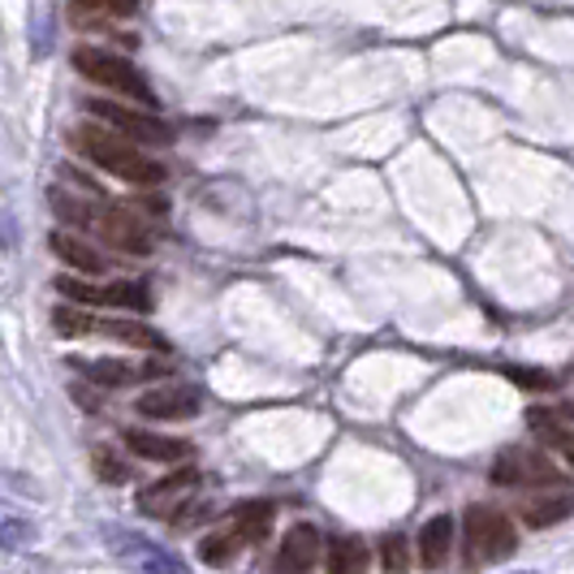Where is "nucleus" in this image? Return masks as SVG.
Returning <instances> with one entry per match:
<instances>
[{
	"instance_id": "19",
	"label": "nucleus",
	"mask_w": 574,
	"mask_h": 574,
	"mask_svg": "<svg viewBox=\"0 0 574 574\" xmlns=\"http://www.w3.org/2000/svg\"><path fill=\"white\" fill-rule=\"evenodd\" d=\"M328 571L332 574H355L368 571V549L359 535H337L328 540Z\"/></svg>"
},
{
	"instance_id": "26",
	"label": "nucleus",
	"mask_w": 574,
	"mask_h": 574,
	"mask_svg": "<svg viewBox=\"0 0 574 574\" xmlns=\"http://www.w3.org/2000/svg\"><path fill=\"white\" fill-rule=\"evenodd\" d=\"M380 566H385V571H407L410 566L407 540H402V535H389V540L380 544Z\"/></svg>"
},
{
	"instance_id": "21",
	"label": "nucleus",
	"mask_w": 574,
	"mask_h": 574,
	"mask_svg": "<svg viewBox=\"0 0 574 574\" xmlns=\"http://www.w3.org/2000/svg\"><path fill=\"white\" fill-rule=\"evenodd\" d=\"M95 316H91V307H82V303H61V307H52V328L61 332V337H86V332H95Z\"/></svg>"
},
{
	"instance_id": "14",
	"label": "nucleus",
	"mask_w": 574,
	"mask_h": 574,
	"mask_svg": "<svg viewBox=\"0 0 574 574\" xmlns=\"http://www.w3.org/2000/svg\"><path fill=\"white\" fill-rule=\"evenodd\" d=\"M125 445L134 458L143 462H186L191 458V441H177V437H164V432H147V428H130L125 432Z\"/></svg>"
},
{
	"instance_id": "22",
	"label": "nucleus",
	"mask_w": 574,
	"mask_h": 574,
	"mask_svg": "<svg viewBox=\"0 0 574 574\" xmlns=\"http://www.w3.org/2000/svg\"><path fill=\"white\" fill-rule=\"evenodd\" d=\"M243 544L246 540L234 532V527H221V532H212L204 540V553H199V557H204V566H229V562L238 557Z\"/></svg>"
},
{
	"instance_id": "1",
	"label": "nucleus",
	"mask_w": 574,
	"mask_h": 574,
	"mask_svg": "<svg viewBox=\"0 0 574 574\" xmlns=\"http://www.w3.org/2000/svg\"><path fill=\"white\" fill-rule=\"evenodd\" d=\"M70 143H74V152L86 156L95 168H104V173L122 177V182H130V186H161L164 182L161 164L152 161L147 152H139V143H134V139H125L122 130H113V125L86 122L70 134Z\"/></svg>"
},
{
	"instance_id": "27",
	"label": "nucleus",
	"mask_w": 574,
	"mask_h": 574,
	"mask_svg": "<svg viewBox=\"0 0 574 574\" xmlns=\"http://www.w3.org/2000/svg\"><path fill=\"white\" fill-rule=\"evenodd\" d=\"M562 414H566V419H571V423H574V407H571V410H562Z\"/></svg>"
},
{
	"instance_id": "15",
	"label": "nucleus",
	"mask_w": 574,
	"mask_h": 574,
	"mask_svg": "<svg viewBox=\"0 0 574 574\" xmlns=\"http://www.w3.org/2000/svg\"><path fill=\"white\" fill-rule=\"evenodd\" d=\"M95 332H104V337L122 341V346H130V350H156V355L168 350V337H164L161 328L143 325V320H125V316H109V320H100Z\"/></svg>"
},
{
	"instance_id": "6",
	"label": "nucleus",
	"mask_w": 574,
	"mask_h": 574,
	"mask_svg": "<svg viewBox=\"0 0 574 574\" xmlns=\"http://www.w3.org/2000/svg\"><path fill=\"white\" fill-rule=\"evenodd\" d=\"M91 234H95L100 243H109L113 250H122V255H147V250H152L147 225H143L139 216H130L125 207L95 204V212H91Z\"/></svg>"
},
{
	"instance_id": "20",
	"label": "nucleus",
	"mask_w": 574,
	"mask_h": 574,
	"mask_svg": "<svg viewBox=\"0 0 574 574\" xmlns=\"http://www.w3.org/2000/svg\"><path fill=\"white\" fill-rule=\"evenodd\" d=\"M48 199H52V212H57L61 225H70V229H91V212H95V204H86L82 195L61 191V186H57Z\"/></svg>"
},
{
	"instance_id": "5",
	"label": "nucleus",
	"mask_w": 574,
	"mask_h": 574,
	"mask_svg": "<svg viewBox=\"0 0 574 574\" xmlns=\"http://www.w3.org/2000/svg\"><path fill=\"white\" fill-rule=\"evenodd\" d=\"M86 113H91L95 122L122 130L125 139H134V143H156V147H164V143L173 139V130H168L156 113H147V104L125 109L117 100H86Z\"/></svg>"
},
{
	"instance_id": "12",
	"label": "nucleus",
	"mask_w": 574,
	"mask_h": 574,
	"mask_svg": "<svg viewBox=\"0 0 574 574\" xmlns=\"http://www.w3.org/2000/svg\"><path fill=\"white\" fill-rule=\"evenodd\" d=\"M74 368L95 380L100 389H122V385H134V380H152L161 376L156 363H130V359H86V363H74Z\"/></svg>"
},
{
	"instance_id": "18",
	"label": "nucleus",
	"mask_w": 574,
	"mask_h": 574,
	"mask_svg": "<svg viewBox=\"0 0 574 574\" xmlns=\"http://www.w3.org/2000/svg\"><path fill=\"white\" fill-rule=\"evenodd\" d=\"M273 501H243L234 514H229V527L243 535L246 544H255V540H264V535L273 532Z\"/></svg>"
},
{
	"instance_id": "25",
	"label": "nucleus",
	"mask_w": 574,
	"mask_h": 574,
	"mask_svg": "<svg viewBox=\"0 0 574 574\" xmlns=\"http://www.w3.org/2000/svg\"><path fill=\"white\" fill-rule=\"evenodd\" d=\"M91 462H95V471H100L104 484H125V480H130V467H125L113 450H104V445L91 453Z\"/></svg>"
},
{
	"instance_id": "7",
	"label": "nucleus",
	"mask_w": 574,
	"mask_h": 574,
	"mask_svg": "<svg viewBox=\"0 0 574 574\" xmlns=\"http://www.w3.org/2000/svg\"><path fill=\"white\" fill-rule=\"evenodd\" d=\"M204 407V393L195 385H152L139 393L134 410L143 419H156V423H182V419H195Z\"/></svg>"
},
{
	"instance_id": "17",
	"label": "nucleus",
	"mask_w": 574,
	"mask_h": 574,
	"mask_svg": "<svg viewBox=\"0 0 574 574\" xmlns=\"http://www.w3.org/2000/svg\"><path fill=\"white\" fill-rule=\"evenodd\" d=\"M527 423H532V432L549 445V450H557L566 462L574 467V423L566 414H553V410H532L527 414Z\"/></svg>"
},
{
	"instance_id": "9",
	"label": "nucleus",
	"mask_w": 574,
	"mask_h": 574,
	"mask_svg": "<svg viewBox=\"0 0 574 574\" xmlns=\"http://www.w3.org/2000/svg\"><path fill=\"white\" fill-rule=\"evenodd\" d=\"M492 480L496 484H510V489H519V484H535V489H544V484H562V475L532 450H510L496 458V467H492Z\"/></svg>"
},
{
	"instance_id": "10",
	"label": "nucleus",
	"mask_w": 574,
	"mask_h": 574,
	"mask_svg": "<svg viewBox=\"0 0 574 574\" xmlns=\"http://www.w3.org/2000/svg\"><path fill=\"white\" fill-rule=\"evenodd\" d=\"M52 255L61 259V264H70L74 273H86V277H104L109 273V259H104V250L100 246H91L82 238V229H57L52 234Z\"/></svg>"
},
{
	"instance_id": "16",
	"label": "nucleus",
	"mask_w": 574,
	"mask_h": 574,
	"mask_svg": "<svg viewBox=\"0 0 574 574\" xmlns=\"http://www.w3.org/2000/svg\"><path fill=\"white\" fill-rule=\"evenodd\" d=\"M450 549H453V519L450 514H437L432 523H423L419 532V562L428 571H441L450 562Z\"/></svg>"
},
{
	"instance_id": "24",
	"label": "nucleus",
	"mask_w": 574,
	"mask_h": 574,
	"mask_svg": "<svg viewBox=\"0 0 574 574\" xmlns=\"http://www.w3.org/2000/svg\"><path fill=\"white\" fill-rule=\"evenodd\" d=\"M31 540H35V527H31L22 514L0 510V553H18V549H27Z\"/></svg>"
},
{
	"instance_id": "8",
	"label": "nucleus",
	"mask_w": 574,
	"mask_h": 574,
	"mask_svg": "<svg viewBox=\"0 0 574 574\" xmlns=\"http://www.w3.org/2000/svg\"><path fill=\"white\" fill-rule=\"evenodd\" d=\"M199 489V471H173V475H164L156 484H147V489L139 492V510L143 514H152V519H168V514H177L191 496Z\"/></svg>"
},
{
	"instance_id": "2",
	"label": "nucleus",
	"mask_w": 574,
	"mask_h": 574,
	"mask_svg": "<svg viewBox=\"0 0 574 574\" xmlns=\"http://www.w3.org/2000/svg\"><path fill=\"white\" fill-rule=\"evenodd\" d=\"M74 70H79L86 82H95V86H104V91H113V95H125V100H134V104H147V109H156V91H152V82L143 79L125 57L117 52H109V48H74Z\"/></svg>"
},
{
	"instance_id": "23",
	"label": "nucleus",
	"mask_w": 574,
	"mask_h": 574,
	"mask_svg": "<svg viewBox=\"0 0 574 574\" xmlns=\"http://www.w3.org/2000/svg\"><path fill=\"white\" fill-rule=\"evenodd\" d=\"M74 18H130L139 13V0H70Z\"/></svg>"
},
{
	"instance_id": "11",
	"label": "nucleus",
	"mask_w": 574,
	"mask_h": 574,
	"mask_svg": "<svg viewBox=\"0 0 574 574\" xmlns=\"http://www.w3.org/2000/svg\"><path fill=\"white\" fill-rule=\"evenodd\" d=\"M320 557H325L320 532L307 527V523H298V527L286 532V544H281V553H277V571H316Z\"/></svg>"
},
{
	"instance_id": "13",
	"label": "nucleus",
	"mask_w": 574,
	"mask_h": 574,
	"mask_svg": "<svg viewBox=\"0 0 574 574\" xmlns=\"http://www.w3.org/2000/svg\"><path fill=\"white\" fill-rule=\"evenodd\" d=\"M571 510H574V492H566L562 484H544V489H535V496L523 501V523L527 527H553Z\"/></svg>"
},
{
	"instance_id": "3",
	"label": "nucleus",
	"mask_w": 574,
	"mask_h": 574,
	"mask_svg": "<svg viewBox=\"0 0 574 574\" xmlns=\"http://www.w3.org/2000/svg\"><path fill=\"white\" fill-rule=\"evenodd\" d=\"M519 549V532L510 523V514H501L496 505H471L467 523H462V553L467 566H492L505 562Z\"/></svg>"
},
{
	"instance_id": "4",
	"label": "nucleus",
	"mask_w": 574,
	"mask_h": 574,
	"mask_svg": "<svg viewBox=\"0 0 574 574\" xmlns=\"http://www.w3.org/2000/svg\"><path fill=\"white\" fill-rule=\"evenodd\" d=\"M57 294H65L70 303L82 307H122V311H147L152 307V294L139 281H86L82 277H57Z\"/></svg>"
}]
</instances>
